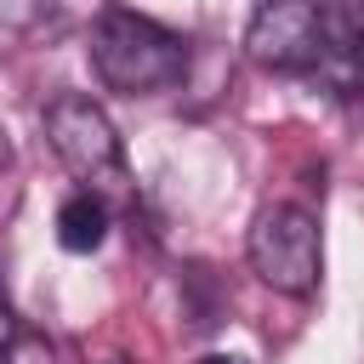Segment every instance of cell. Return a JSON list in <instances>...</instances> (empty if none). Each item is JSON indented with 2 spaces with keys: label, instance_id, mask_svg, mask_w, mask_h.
<instances>
[{
  "label": "cell",
  "instance_id": "obj_6",
  "mask_svg": "<svg viewBox=\"0 0 364 364\" xmlns=\"http://www.w3.org/2000/svg\"><path fill=\"white\" fill-rule=\"evenodd\" d=\"M57 17V0H0V40H23Z\"/></svg>",
  "mask_w": 364,
  "mask_h": 364
},
{
  "label": "cell",
  "instance_id": "obj_4",
  "mask_svg": "<svg viewBox=\"0 0 364 364\" xmlns=\"http://www.w3.org/2000/svg\"><path fill=\"white\" fill-rule=\"evenodd\" d=\"M245 57L273 74H318L324 6L318 0H262L245 28Z\"/></svg>",
  "mask_w": 364,
  "mask_h": 364
},
{
  "label": "cell",
  "instance_id": "obj_13",
  "mask_svg": "<svg viewBox=\"0 0 364 364\" xmlns=\"http://www.w3.org/2000/svg\"><path fill=\"white\" fill-rule=\"evenodd\" d=\"M102 364H131V358H102Z\"/></svg>",
  "mask_w": 364,
  "mask_h": 364
},
{
  "label": "cell",
  "instance_id": "obj_10",
  "mask_svg": "<svg viewBox=\"0 0 364 364\" xmlns=\"http://www.w3.org/2000/svg\"><path fill=\"white\" fill-rule=\"evenodd\" d=\"M199 364H245V358H233V353H205Z\"/></svg>",
  "mask_w": 364,
  "mask_h": 364
},
{
  "label": "cell",
  "instance_id": "obj_7",
  "mask_svg": "<svg viewBox=\"0 0 364 364\" xmlns=\"http://www.w3.org/2000/svg\"><path fill=\"white\" fill-rule=\"evenodd\" d=\"M0 364H57V347H51L40 330H17V336L0 347Z\"/></svg>",
  "mask_w": 364,
  "mask_h": 364
},
{
  "label": "cell",
  "instance_id": "obj_3",
  "mask_svg": "<svg viewBox=\"0 0 364 364\" xmlns=\"http://www.w3.org/2000/svg\"><path fill=\"white\" fill-rule=\"evenodd\" d=\"M245 256H250V273L279 290V296H307L318 284V267H324V245H318V228L307 210L296 205H267L256 222H250V239H245Z\"/></svg>",
  "mask_w": 364,
  "mask_h": 364
},
{
  "label": "cell",
  "instance_id": "obj_11",
  "mask_svg": "<svg viewBox=\"0 0 364 364\" xmlns=\"http://www.w3.org/2000/svg\"><path fill=\"white\" fill-rule=\"evenodd\" d=\"M336 11H353V17H364V0H330Z\"/></svg>",
  "mask_w": 364,
  "mask_h": 364
},
{
  "label": "cell",
  "instance_id": "obj_1",
  "mask_svg": "<svg viewBox=\"0 0 364 364\" xmlns=\"http://www.w3.org/2000/svg\"><path fill=\"white\" fill-rule=\"evenodd\" d=\"M91 68L108 91H125V97H154V91H171L182 85L188 74V46L182 34H171L165 23L142 17V11H102L97 28H91Z\"/></svg>",
  "mask_w": 364,
  "mask_h": 364
},
{
  "label": "cell",
  "instance_id": "obj_8",
  "mask_svg": "<svg viewBox=\"0 0 364 364\" xmlns=\"http://www.w3.org/2000/svg\"><path fill=\"white\" fill-rule=\"evenodd\" d=\"M17 330H23V324H17V313H11V296H6V284H0V347H6Z\"/></svg>",
  "mask_w": 364,
  "mask_h": 364
},
{
  "label": "cell",
  "instance_id": "obj_12",
  "mask_svg": "<svg viewBox=\"0 0 364 364\" xmlns=\"http://www.w3.org/2000/svg\"><path fill=\"white\" fill-rule=\"evenodd\" d=\"M11 165V142H6V131H0V171Z\"/></svg>",
  "mask_w": 364,
  "mask_h": 364
},
{
  "label": "cell",
  "instance_id": "obj_9",
  "mask_svg": "<svg viewBox=\"0 0 364 364\" xmlns=\"http://www.w3.org/2000/svg\"><path fill=\"white\" fill-rule=\"evenodd\" d=\"M353 85L364 91V17H358V68H353Z\"/></svg>",
  "mask_w": 364,
  "mask_h": 364
},
{
  "label": "cell",
  "instance_id": "obj_5",
  "mask_svg": "<svg viewBox=\"0 0 364 364\" xmlns=\"http://www.w3.org/2000/svg\"><path fill=\"white\" fill-rule=\"evenodd\" d=\"M102 239H108V199H97L91 188L68 193L57 205V245L74 250V256H91Z\"/></svg>",
  "mask_w": 364,
  "mask_h": 364
},
{
  "label": "cell",
  "instance_id": "obj_2",
  "mask_svg": "<svg viewBox=\"0 0 364 364\" xmlns=\"http://www.w3.org/2000/svg\"><path fill=\"white\" fill-rule=\"evenodd\" d=\"M46 142L51 154L68 165V176L80 188H91L97 199H131V171H125V148H119V131L114 119L80 97V91H63L46 102Z\"/></svg>",
  "mask_w": 364,
  "mask_h": 364
}]
</instances>
